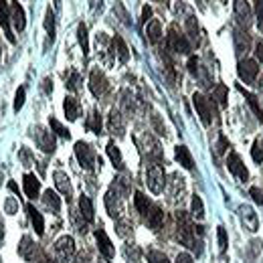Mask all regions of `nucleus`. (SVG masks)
<instances>
[{
	"label": "nucleus",
	"instance_id": "obj_1",
	"mask_svg": "<svg viewBox=\"0 0 263 263\" xmlns=\"http://www.w3.org/2000/svg\"><path fill=\"white\" fill-rule=\"evenodd\" d=\"M176 219H178V241H180L184 247L195 249V247H197V241H195V225H191L189 217H186L182 211L176 213Z\"/></svg>",
	"mask_w": 263,
	"mask_h": 263
},
{
	"label": "nucleus",
	"instance_id": "obj_2",
	"mask_svg": "<svg viewBox=\"0 0 263 263\" xmlns=\"http://www.w3.org/2000/svg\"><path fill=\"white\" fill-rule=\"evenodd\" d=\"M146 182H148V189L154 193V195H160L164 191V170L160 164H148V170H146Z\"/></svg>",
	"mask_w": 263,
	"mask_h": 263
},
{
	"label": "nucleus",
	"instance_id": "obj_3",
	"mask_svg": "<svg viewBox=\"0 0 263 263\" xmlns=\"http://www.w3.org/2000/svg\"><path fill=\"white\" fill-rule=\"evenodd\" d=\"M75 156H77L79 164L83 166L85 170H93V166H96V152H93V148L89 144L77 142L75 144Z\"/></svg>",
	"mask_w": 263,
	"mask_h": 263
},
{
	"label": "nucleus",
	"instance_id": "obj_4",
	"mask_svg": "<svg viewBox=\"0 0 263 263\" xmlns=\"http://www.w3.org/2000/svg\"><path fill=\"white\" fill-rule=\"evenodd\" d=\"M55 251L59 253L61 263H73V255H75V241H73V237L63 235V237L55 243Z\"/></svg>",
	"mask_w": 263,
	"mask_h": 263
},
{
	"label": "nucleus",
	"instance_id": "obj_5",
	"mask_svg": "<svg viewBox=\"0 0 263 263\" xmlns=\"http://www.w3.org/2000/svg\"><path fill=\"white\" fill-rule=\"evenodd\" d=\"M33 138H34V142H36V146H39L43 152L51 154V152L55 150V138H53L51 132H47L45 128H41V126L33 128Z\"/></svg>",
	"mask_w": 263,
	"mask_h": 263
},
{
	"label": "nucleus",
	"instance_id": "obj_6",
	"mask_svg": "<svg viewBox=\"0 0 263 263\" xmlns=\"http://www.w3.org/2000/svg\"><path fill=\"white\" fill-rule=\"evenodd\" d=\"M237 71H239V77H241L245 83H253V81L257 79V75H259V65H257V61H253V59H241Z\"/></svg>",
	"mask_w": 263,
	"mask_h": 263
},
{
	"label": "nucleus",
	"instance_id": "obj_7",
	"mask_svg": "<svg viewBox=\"0 0 263 263\" xmlns=\"http://www.w3.org/2000/svg\"><path fill=\"white\" fill-rule=\"evenodd\" d=\"M8 10H10V23H12L14 31H16V33H23L25 27H27V18H25V10H23V6H21L16 0H10Z\"/></svg>",
	"mask_w": 263,
	"mask_h": 263
},
{
	"label": "nucleus",
	"instance_id": "obj_8",
	"mask_svg": "<svg viewBox=\"0 0 263 263\" xmlns=\"http://www.w3.org/2000/svg\"><path fill=\"white\" fill-rule=\"evenodd\" d=\"M168 45H170V49L176 51V53H189V51H191V43H189V39H186L182 33H178L176 27H172L170 33H168Z\"/></svg>",
	"mask_w": 263,
	"mask_h": 263
},
{
	"label": "nucleus",
	"instance_id": "obj_9",
	"mask_svg": "<svg viewBox=\"0 0 263 263\" xmlns=\"http://www.w3.org/2000/svg\"><path fill=\"white\" fill-rule=\"evenodd\" d=\"M193 103H195V107H197L202 124H204V126H211V122H213L211 116H213V114H211V103H209V99L204 98L202 93H195V96H193Z\"/></svg>",
	"mask_w": 263,
	"mask_h": 263
},
{
	"label": "nucleus",
	"instance_id": "obj_10",
	"mask_svg": "<svg viewBox=\"0 0 263 263\" xmlns=\"http://www.w3.org/2000/svg\"><path fill=\"white\" fill-rule=\"evenodd\" d=\"M227 166H229V172L235 176V178H239V180H247L249 172H247V168H245L243 160H241V156H239L237 152H231L229 154V158H227Z\"/></svg>",
	"mask_w": 263,
	"mask_h": 263
},
{
	"label": "nucleus",
	"instance_id": "obj_11",
	"mask_svg": "<svg viewBox=\"0 0 263 263\" xmlns=\"http://www.w3.org/2000/svg\"><path fill=\"white\" fill-rule=\"evenodd\" d=\"M89 89L96 98H101L107 91V79L99 69H93L91 75H89Z\"/></svg>",
	"mask_w": 263,
	"mask_h": 263
},
{
	"label": "nucleus",
	"instance_id": "obj_12",
	"mask_svg": "<svg viewBox=\"0 0 263 263\" xmlns=\"http://www.w3.org/2000/svg\"><path fill=\"white\" fill-rule=\"evenodd\" d=\"M239 213H241V219H243V225H245V229L251 231V233H255V231L259 229V219H257V213L249 206V204H241L239 206Z\"/></svg>",
	"mask_w": 263,
	"mask_h": 263
},
{
	"label": "nucleus",
	"instance_id": "obj_13",
	"mask_svg": "<svg viewBox=\"0 0 263 263\" xmlns=\"http://www.w3.org/2000/svg\"><path fill=\"white\" fill-rule=\"evenodd\" d=\"M233 8H235V14H237L239 23L247 29L251 25V6L247 4V0H235L233 2Z\"/></svg>",
	"mask_w": 263,
	"mask_h": 263
},
{
	"label": "nucleus",
	"instance_id": "obj_14",
	"mask_svg": "<svg viewBox=\"0 0 263 263\" xmlns=\"http://www.w3.org/2000/svg\"><path fill=\"white\" fill-rule=\"evenodd\" d=\"M96 239H98L99 253H101L105 259H111V257H114V245H111L109 237L105 235V231H103V229L96 231Z\"/></svg>",
	"mask_w": 263,
	"mask_h": 263
},
{
	"label": "nucleus",
	"instance_id": "obj_15",
	"mask_svg": "<svg viewBox=\"0 0 263 263\" xmlns=\"http://www.w3.org/2000/svg\"><path fill=\"white\" fill-rule=\"evenodd\" d=\"M105 204H107V213L116 219V217H120L122 215V204H120V195H118V189L114 186L109 193H107V197H105Z\"/></svg>",
	"mask_w": 263,
	"mask_h": 263
},
{
	"label": "nucleus",
	"instance_id": "obj_16",
	"mask_svg": "<svg viewBox=\"0 0 263 263\" xmlns=\"http://www.w3.org/2000/svg\"><path fill=\"white\" fill-rule=\"evenodd\" d=\"M0 25H2V29H4L6 39H8L10 43H14V34L10 31V10H8V6H6L4 0H0Z\"/></svg>",
	"mask_w": 263,
	"mask_h": 263
},
{
	"label": "nucleus",
	"instance_id": "obj_17",
	"mask_svg": "<svg viewBox=\"0 0 263 263\" xmlns=\"http://www.w3.org/2000/svg\"><path fill=\"white\" fill-rule=\"evenodd\" d=\"M144 221L150 225V229L158 231L160 227H162V223H164V213H162V209L154 204V206H152V211L148 213V217H146Z\"/></svg>",
	"mask_w": 263,
	"mask_h": 263
},
{
	"label": "nucleus",
	"instance_id": "obj_18",
	"mask_svg": "<svg viewBox=\"0 0 263 263\" xmlns=\"http://www.w3.org/2000/svg\"><path fill=\"white\" fill-rule=\"evenodd\" d=\"M23 182H25V193H27V197L29 198L39 197V193H41V182H39V178H36L34 174H25Z\"/></svg>",
	"mask_w": 263,
	"mask_h": 263
},
{
	"label": "nucleus",
	"instance_id": "obj_19",
	"mask_svg": "<svg viewBox=\"0 0 263 263\" xmlns=\"http://www.w3.org/2000/svg\"><path fill=\"white\" fill-rule=\"evenodd\" d=\"M53 178H55V186L65 195L67 198H71L73 195V189H71V182H69V176H67L65 172H61V170H57L55 174H53Z\"/></svg>",
	"mask_w": 263,
	"mask_h": 263
},
{
	"label": "nucleus",
	"instance_id": "obj_20",
	"mask_svg": "<svg viewBox=\"0 0 263 263\" xmlns=\"http://www.w3.org/2000/svg\"><path fill=\"white\" fill-rule=\"evenodd\" d=\"M111 53H114L120 61H128L130 53H128V47H126V43H124L122 36H114V39H111Z\"/></svg>",
	"mask_w": 263,
	"mask_h": 263
},
{
	"label": "nucleus",
	"instance_id": "obj_21",
	"mask_svg": "<svg viewBox=\"0 0 263 263\" xmlns=\"http://www.w3.org/2000/svg\"><path fill=\"white\" fill-rule=\"evenodd\" d=\"M174 156H176V162H180L186 170H193L195 168V160H193V156H191V152H189L186 146H176Z\"/></svg>",
	"mask_w": 263,
	"mask_h": 263
},
{
	"label": "nucleus",
	"instance_id": "obj_22",
	"mask_svg": "<svg viewBox=\"0 0 263 263\" xmlns=\"http://www.w3.org/2000/svg\"><path fill=\"white\" fill-rule=\"evenodd\" d=\"M134 204H136L138 213H140L144 219L148 217V213H150V211H152V206H154V204H152V200H150L148 197H144L142 193H136V195H134Z\"/></svg>",
	"mask_w": 263,
	"mask_h": 263
},
{
	"label": "nucleus",
	"instance_id": "obj_23",
	"mask_svg": "<svg viewBox=\"0 0 263 263\" xmlns=\"http://www.w3.org/2000/svg\"><path fill=\"white\" fill-rule=\"evenodd\" d=\"M43 202H45V206L51 211V213H59L61 211V198L57 197V193H53L51 189L49 191H45V195H43Z\"/></svg>",
	"mask_w": 263,
	"mask_h": 263
},
{
	"label": "nucleus",
	"instance_id": "obj_24",
	"mask_svg": "<svg viewBox=\"0 0 263 263\" xmlns=\"http://www.w3.org/2000/svg\"><path fill=\"white\" fill-rule=\"evenodd\" d=\"M27 211H29V217H31V223H33V227H34V233H36V235H43V233H45V221H43V215L34 209L33 204H29V206H27Z\"/></svg>",
	"mask_w": 263,
	"mask_h": 263
},
{
	"label": "nucleus",
	"instance_id": "obj_25",
	"mask_svg": "<svg viewBox=\"0 0 263 263\" xmlns=\"http://www.w3.org/2000/svg\"><path fill=\"white\" fill-rule=\"evenodd\" d=\"M170 186H172V200H182L184 195V178H178V174H172V180H170Z\"/></svg>",
	"mask_w": 263,
	"mask_h": 263
},
{
	"label": "nucleus",
	"instance_id": "obj_26",
	"mask_svg": "<svg viewBox=\"0 0 263 263\" xmlns=\"http://www.w3.org/2000/svg\"><path fill=\"white\" fill-rule=\"evenodd\" d=\"M109 130L111 134H118V136H124V122H122V114L111 109L109 114Z\"/></svg>",
	"mask_w": 263,
	"mask_h": 263
},
{
	"label": "nucleus",
	"instance_id": "obj_27",
	"mask_svg": "<svg viewBox=\"0 0 263 263\" xmlns=\"http://www.w3.org/2000/svg\"><path fill=\"white\" fill-rule=\"evenodd\" d=\"M146 34H148V39H150L152 43H158V41L162 39V27H160V23H158L156 18H152V21L146 25Z\"/></svg>",
	"mask_w": 263,
	"mask_h": 263
},
{
	"label": "nucleus",
	"instance_id": "obj_28",
	"mask_svg": "<svg viewBox=\"0 0 263 263\" xmlns=\"http://www.w3.org/2000/svg\"><path fill=\"white\" fill-rule=\"evenodd\" d=\"M63 109H65V116L73 122V120H77V116H79V101L75 98H65V103H63Z\"/></svg>",
	"mask_w": 263,
	"mask_h": 263
},
{
	"label": "nucleus",
	"instance_id": "obj_29",
	"mask_svg": "<svg viewBox=\"0 0 263 263\" xmlns=\"http://www.w3.org/2000/svg\"><path fill=\"white\" fill-rule=\"evenodd\" d=\"M79 209H81V215L91 223L93 219H96V211H93V204H91V200L85 197H79Z\"/></svg>",
	"mask_w": 263,
	"mask_h": 263
},
{
	"label": "nucleus",
	"instance_id": "obj_30",
	"mask_svg": "<svg viewBox=\"0 0 263 263\" xmlns=\"http://www.w3.org/2000/svg\"><path fill=\"white\" fill-rule=\"evenodd\" d=\"M107 156L111 158V162L118 170H124V158H122V154H120V150H118V146L114 142L107 144Z\"/></svg>",
	"mask_w": 263,
	"mask_h": 263
},
{
	"label": "nucleus",
	"instance_id": "obj_31",
	"mask_svg": "<svg viewBox=\"0 0 263 263\" xmlns=\"http://www.w3.org/2000/svg\"><path fill=\"white\" fill-rule=\"evenodd\" d=\"M233 39H235V47H237V51H239V53H243V51H249V36L243 33V31L235 29V33H233Z\"/></svg>",
	"mask_w": 263,
	"mask_h": 263
},
{
	"label": "nucleus",
	"instance_id": "obj_32",
	"mask_svg": "<svg viewBox=\"0 0 263 263\" xmlns=\"http://www.w3.org/2000/svg\"><path fill=\"white\" fill-rule=\"evenodd\" d=\"M45 29H47V34H49V41H47V45H49L55 39V14H53L51 8H47V12H45Z\"/></svg>",
	"mask_w": 263,
	"mask_h": 263
},
{
	"label": "nucleus",
	"instance_id": "obj_33",
	"mask_svg": "<svg viewBox=\"0 0 263 263\" xmlns=\"http://www.w3.org/2000/svg\"><path fill=\"white\" fill-rule=\"evenodd\" d=\"M77 39H79V45L83 49V55H87L89 53V39H87V27L83 23L77 27Z\"/></svg>",
	"mask_w": 263,
	"mask_h": 263
},
{
	"label": "nucleus",
	"instance_id": "obj_34",
	"mask_svg": "<svg viewBox=\"0 0 263 263\" xmlns=\"http://www.w3.org/2000/svg\"><path fill=\"white\" fill-rule=\"evenodd\" d=\"M191 213H193V217H197V219H202L204 217V204H202V198L195 195L193 200H191Z\"/></svg>",
	"mask_w": 263,
	"mask_h": 263
},
{
	"label": "nucleus",
	"instance_id": "obj_35",
	"mask_svg": "<svg viewBox=\"0 0 263 263\" xmlns=\"http://www.w3.org/2000/svg\"><path fill=\"white\" fill-rule=\"evenodd\" d=\"M87 130L93 132V134H101V118H99V114L93 109L91 111V116H89V120H87Z\"/></svg>",
	"mask_w": 263,
	"mask_h": 263
},
{
	"label": "nucleus",
	"instance_id": "obj_36",
	"mask_svg": "<svg viewBox=\"0 0 263 263\" xmlns=\"http://www.w3.org/2000/svg\"><path fill=\"white\" fill-rule=\"evenodd\" d=\"M243 93H245V98H247V101H249V105L253 107V111H255V116H257V120H261L263 122V111H261V107H259V101H257V98L253 96V93H249V91H245L243 87H239Z\"/></svg>",
	"mask_w": 263,
	"mask_h": 263
},
{
	"label": "nucleus",
	"instance_id": "obj_37",
	"mask_svg": "<svg viewBox=\"0 0 263 263\" xmlns=\"http://www.w3.org/2000/svg\"><path fill=\"white\" fill-rule=\"evenodd\" d=\"M251 158H253L257 164H261V162H263V142H261V140H255V142H253V148H251Z\"/></svg>",
	"mask_w": 263,
	"mask_h": 263
},
{
	"label": "nucleus",
	"instance_id": "obj_38",
	"mask_svg": "<svg viewBox=\"0 0 263 263\" xmlns=\"http://www.w3.org/2000/svg\"><path fill=\"white\" fill-rule=\"evenodd\" d=\"M148 261L150 263H170L168 261V257H166V253L156 251V249H150V251H148Z\"/></svg>",
	"mask_w": 263,
	"mask_h": 263
},
{
	"label": "nucleus",
	"instance_id": "obj_39",
	"mask_svg": "<svg viewBox=\"0 0 263 263\" xmlns=\"http://www.w3.org/2000/svg\"><path fill=\"white\" fill-rule=\"evenodd\" d=\"M49 126H51V128H53L55 132H57V134H59L61 138H69V136H71L65 126H63V124H61L59 120H55V118H51V120H49Z\"/></svg>",
	"mask_w": 263,
	"mask_h": 263
},
{
	"label": "nucleus",
	"instance_id": "obj_40",
	"mask_svg": "<svg viewBox=\"0 0 263 263\" xmlns=\"http://www.w3.org/2000/svg\"><path fill=\"white\" fill-rule=\"evenodd\" d=\"M217 235H219V249H221V253H225V251H227V245H229L225 227H219V229H217Z\"/></svg>",
	"mask_w": 263,
	"mask_h": 263
},
{
	"label": "nucleus",
	"instance_id": "obj_41",
	"mask_svg": "<svg viewBox=\"0 0 263 263\" xmlns=\"http://www.w3.org/2000/svg\"><path fill=\"white\" fill-rule=\"evenodd\" d=\"M213 98H217L221 105H225V99H227V87H225V85H217V87L213 89Z\"/></svg>",
	"mask_w": 263,
	"mask_h": 263
},
{
	"label": "nucleus",
	"instance_id": "obj_42",
	"mask_svg": "<svg viewBox=\"0 0 263 263\" xmlns=\"http://www.w3.org/2000/svg\"><path fill=\"white\" fill-rule=\"evenodd\" d=\"M25 93H27V89L25 87H18L16 98H14V111H21L23 109V105H25Z\"/></svg>",
	"mask_w": 263,
	"mask_h": 263
},
{
	"label": "nucleus",
	"instance_id": "obj_43",
	"mask_svg": "<svg viewBox=\"0 0 263 263\" xmlns=\"http://www.w3.org/2000/svg\"><path fill=\"white\" fill-rule=\"evenodd\" d=\"M255 10H257V23L263 33V0H255Z\"/></svg>",
	"mask_w": 263,
	"mask_h": 263
},
{
	"label": "nucleus",
	"instance_id": "obj_44",
	"mask_svg": "<svg viewBox=\"0 0 263 263\" xmlns=\"http://www.w3.org/2000/svg\"><path fill=\"white\" fill-rule=\"evenodd\" d=\"M249 195L253 197V200H255L257 204H263V189H257V186H253V189L249 191Z\"/></svg>",
	"mask_w": 263,
	"mask_h": 263
},
{
	"label": "nucleus",
	"instance_id": "obj_45",
	"mask_svg": "<svg viewBox=\"0 0 263 263\" xmlns=\"http://www.w3.org/2000/svg\"><path fill=\"white\" fill-rule=\"evenodd\" d=\"M152 122H154V128L158 134H166V128L162 126V122H160V116L158 114H152Z\"/></svg>",
	"mask_w": 263,
	"mask_h": 263
},
{
	"label": "nucleus",
	"instance_id": "obj_46",
	"mask_svg": "<svg viewBox=\"0 0 263 263\" xmlns=\"http://www.w3.org/2000/svg\"><path fill=\"white\" fill-rule=\"evenodd\" d=\"M67 87H69L71 91H75V89L79 87V75H77V73H71V79H69Z\"/></svg>",
	"mask_w": 263,
	"mask_h": 263
},
{
	"label": "nucleus",
	"instance_id": "obj_47",
	"mask_svg": "<svg viewBox=\"0 0 263 263\" xmlns=\"http://www.w3.org/2000/svg\"><path fill=\"white\" fill-rule=\"evenodd\" d=\"M128 227H132V223H130V221H128V219H124V221H120V223H118V233H120V235L124 237V235H126V229H128Z\"/></svg>",
	"mask_w": 263,
	"mask_h": 263
},
{
	"label": "nucleus",
	"instance_id": "obj_48",
	"mask_svg": "<svg viewBox=\"0 0 263 263\" xmlns=\"http://www.w3.org/2000/svg\"><path fill=\"white\" fill-rule=\"evenodd\" d=\"M189 69H191L193 75H198V59L197 57H191V59H189Z\"/></svg>",
	"mask_w": 263,
	"mask_h": 263
},
{
	"label": "nucleus",
	"instance_id": "obj_49",
	"mask_svg": "<svg viewBox=\"0 0 263 263\" xmlns=\"http://www.w3.org/2000/svg\"><path fill=\"white\" fill-rule=\"evenodd\" d=\"M174 263H195V259H193L189 253H178V257H176Z\"/></svg>",
	"mask_w": 263,
	"mask_h": 263
},
{
	"label": "nucleus",
	"instance_id": "obj_50",
	"mask_svg": "<svg viewBox=\"0 0 263 263\" xmlns=\"http://www.w3.org/2000/svg\"><path fill=\"white\" fill-rule=\"evenodd\" d=\"M227 148H229V142H227V140L221 136V138H219V148H217V152H219V154H223Z\"/></svg>",
	"mask_w": 263,
	"mask_h": 263
},
{
	"label": "nucleus",
	"instance_id": "obj_51",
	"mask_svg": "<svg viewBox=\"0 0 263 263\" xmlns=\"http://www.w3.org/2000/svg\"><path fill=\"white\" fill-rule=\"evenodd\" d=\"M21 158H23L25 166H31V156H29V150H27V148L21 150Z\"/></svg>",
	"mask_w": 263,
	"mask_h": 263
},
{
	"label": "nucleus",
	"instance_id": "obj_52",
	"mask_svg": "<svg viewBox=\"0 0 263 263\" xmlns=\"http://www.w3.org/2000/svg\"><path fill=\"white\" fill-rule=\"evenodd\" d=\"M152 16V8L150 6H144V10H142V21H148Z\"/></svg>",
	"mask_w": 263,
	"mask_h": 263
},
{
	"label": "nucleus",
	"instance_id": "obj_53",
	"mask_svg": "<svg viewBox=\"0 0 263 263\" xmlns=\"http://www.w3.org/2000/svg\"><path fill=\"white\" fill-rule=\"evenodd\" d=\"M255 55H257V59L263 63V43H257V51H255Z\"/></svg>",
	"mask_w": 263,
	"mask_h": 263
},
{
	"label": "nucleus",
	"instance_id": "obj_54",
	"mask_svg": "<svg viewBox=\"0 0 263 263\" xmlns=\"http://www.w3.org/2000/svg\"><path fill=\"white\" fill-rule=\"evenodd\" d=\"M89 2H91L93 8H101L103 6V0H89Z\"/></svg>",
	"mask_w": 263,
	"mask_h": 263
},
{
	"label": "nucleus",
	"instance_id": "obj_55",
	"mask_svg": "<svg viewBox=\"0 0 263 263\" xmlns=\"http://www.w3.org/2000/svg\"><path fill=\"white\" fill-rule=\"evenodd\" d=\"M8 189H10L12 193H16V195H18V186H16V182H8Z\"/></svg>",
	"mask_w": 263,
	"mask_h": 263
},
{
	"label": "nucleus",
	"instance_id": "obj_56",
	"mask_svg": "<svg viewBox=\"0 0 263 263\" xmlns=\"http://www.w3.org/2000/svg\"><path fill=\"white\" fill-rule=\"evenodd\" d=\"M2 229H4V227H2V223H0V243H2V235H4V231ZM0 247H2V245H0Z\"/></svg>",
	"mask_w": 263,
	"mask_h": 263
},
{
	"label": "nucleus",
	"instance_id": "obj_57",
	"mask_svg": "<svg viewBox=\"0 0 263 263\" xmlns=\"http://www.w3.org/2000/svg\"><path fill=\"white\" fill-rule=\"evenodd\" d=\"M55 6L59 8V6H61V0H55Z\"/></svg>",
	"mask_w": 263,
	"mask_h": 263
}]
</instances>
